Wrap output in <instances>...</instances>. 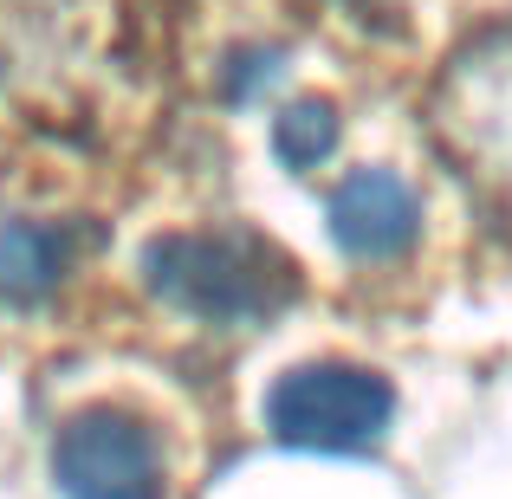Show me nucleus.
Masks as SVG:
<instances>
[{
  "label": "nucleus",
  "instance_id": "39448f33",
  "mask_svg": "<svg viewBox=\"0 0 512 499\" xmlns=\"http://www.w3.org/2000/svg\"><path fill=\"white\" fill-rule=\"evenodd\" d=\"M415 234H422V208H415V188L402 175L357 169L331 195V240L350 260H396L415 247Z\"/></svg>",
  "mask_w": 512,
  "mask_h": 499
},
{
  "label": "nucleus",
  "instance_id": "423d86ee",
  "mask_svg": "<svg viewBox=\"0 0 512 499\" xmlns=\"http://www.w3.org/2000/svg\"><path fill=\"white\" fill-rule=\"evenodd\" d=\"M65 260H72V247L59 227L7 221L0 227V299H46L65 279Z\"/></svg>",
  "mask_w": 512,
  "mask_h": 499
},
{
  "label": "nucleus",
  "instance_id": "0eeeda50",
  "mask_svg": "<svg viewBox=\"0 0 512 499\" xmlns=\"http://www.w3.org/2000/svg\"><path fill=\"white\" fill-rule=\"evenodd\" d=\"M273 150H279L286 169H318L331 150H338V111H331L325 98H299L292 111H279Z\"/></svg>",
  "mask_w": 512,
  "mask_h": 499
},
{
  "label": "nucleus",
  "instance_id": "f257e3e1",
  "mask_svg": "<svg viewBox=\"0 0 512 499\" xmlns=\"http://www.w3.org/2000/svg\"><path fill=\"white\" fill-rule=\"evenodd\" d=\"M143 279L156 299H169L175 312L208 318V325H247L266 318L299 292L292 260L260 234H163L143 247Z\"/></svg>",
  "mask_w": 512,
  "mask_h": 499
},
{
  "label": "nucleus",
  "instance_id": "f03ea898",
  "mask_svg": "<svg viewBox=\"0 0 512 499\" xmlns=\"http://www.w3.org/2000/svg\"><path fill=\"white\" fill-rule=\"evenodd\" d=\"M435 137L512 234V26L474 39L435 91Z\"/></svg>",
  "mask_w": 512,
  "mask_h": 499
},
{
  "label": "nucleus",
  "instance_id": "7ed1b4c3",
  "mask_svg": "<svg viewBox=\"0 0 512 499\" xmlns=\"http://www.w3.org/2000/svg\"><path fill=\"white\" fill-rule=\"evenodd\" d=\"M389 415H396V389L363 363H299L266 396V428L286 448H312V454L376 448Z\"/></svg>",
  "mask_w": 512,
  "mask_h": 499
},
{
  "label": "nucleus",
  "instance_id": "20e7f679",
  "mask_svg": "<svg viewBox=\"0 0 512 499\" xmlns=\"http://www.w3.org/2000/svg\"><path fill=\"white\" fill-rule=\"evenodd\" d=\"M52 480L65 499H163L156 428L130 409H85L52 441Z\"/></svg>",
  "mask_w": 512,
  "mask_h": 499
}]
</instances>
